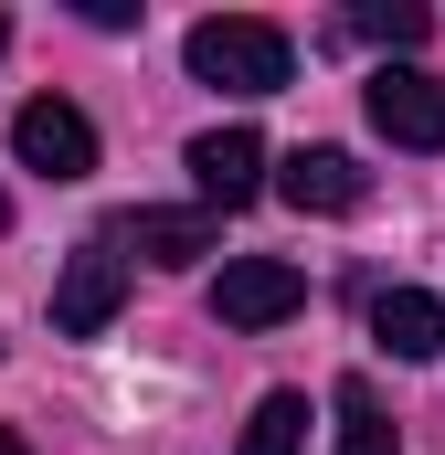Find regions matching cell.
I'll return each mask as SVG.
<instances>
[{
	"label": "cell",
	"instance_id": "obj_5",
	"mask_svg": "<svg viewBox=\"0 0 445 455\" xmlns=\"http://www.w3.org/2000/svg\"><path fill=\"white\" fill-rule=\"evenodd\" d=\"M360 107H371V127H382L392 148H445V85L425 64H382V75L360 85Z\"/></svg>",
	"mask_w": 445,
	"mask_h": 455
},
{
	"label": "cell",
	"instance_id": "obj_13",
	"mask_svg": "<svg viewBox=\"0 0 445 455\" xmlns=\"http://www.w3.org/2000/svg\"><path fill=\"white\" fill-rule=\"evenodd\" d=\"M0 233H11V202H0Z\"/></svg>",
	"mask_w": 445,
	"mask_h": 455
},
{
	"label": "cell",
	"instance_id": "obj_6",
	"mask_svg": "<svg viewBox=\"0 0 445 455\" xmlns=\"http://www.w3.org/2000/svg\"><path fill=\"white\" fill-rule=\"evenodd\" d=\"M191 180H202V212H233L265 191V138L255 127H202L191 138Z\"/></svg>",
	"mask_w": 445,
	"mask_h": 455
},
{
	"label": "cell",
	"instance_id": "obj_2",
	"mask_svg": "<svg viewBox=\"0 0 445 455\" xmlns=\"http://www.w3.org/2000/svg\"><path fill=\"white\" fill-rule=\"evenodd\" d=\"M117 307H127V254L96 233V243H75L64 275H53V339H96V329H117Z\"/></svg>",
	"mask_w": 445,
	"mask_h": 455
},
{
	"label": "cell",
	"instance_id": "obj_1",
	"mask_svg": "<svg viewBox=\"0 0 445 455\" xmlns=\"http://www.w3.org/2000/svg\"><path fill=\"white\" fill-rule=\"evenodd\" d=\"M181 64H191L202 85H222V96H276V85L297 75V43H287L276 21H255V11H222V21H191Z\"/></svg>",
	"mask_w": 445,
	"mask_h": 455
},
{
	"label": "cell",
	"instance_id": "obj_4",
	"mask_svg": "<svg viewBox=\"0 0 445 455\" xmlns=\"http://www.w3.org/2000/svg\"><path fill=\"white\" fill-rule=\"evenodd\" d=\"M11 159L43 170V180H85L96 170V116L64 107V96H32V107L11 116Z\"/></svg>",
	"mask_w": 445,
	"mask_h": 455
},
{
	"label": "cell",
	"instance_id": "obj_12",
	"mask_svg": "<svg viewBox=\"0 0 445 455\" xmlns=\"http://www.w3.org/2000/svg\"><path fill=\"white\" fill-rule=\"evenodd\" d=\"M350 21H360V32H371V43H392V53H414V43H425V32H435V21H425V11H414V0H360V11H350Z\"/></svg>",
	"mask_w": 445,
	"mask_h": 455
},
{
	"label": "cell",
	"instance_id": "obj_15",
	"mask_svg": "<svg viewBox=\"0 0 445 455\" xmlns=\"http://www.w3.org/2000/svg\"><path fill=\"white\" fill-rule=\"evenodd\" d=\"M0 43H11V21H0Z\"/></svg>",
	"mask_w": 445,
	"mask_h": 455
},
{
	"label": "cell",
	"instance_id": "obj_3",
	"mask_svg": "<svg viewBox=\"0 0 445 455\" xmlns=\"http://www.w3.org/2000/svg\"><path fill=\"white\" fill-rule=\"evenodd\" d=\"M297 307H308V275H297L287 254H233L222 286H213V318H222V329H287Z\"/></svg>",
	"mask_w": 445,
	"mask_h": 455
},
{
	"label": "cell",
	"instance_id": "obj_8",
	"mask_svg": "<svg viewBox=\"0 0 445 455\" xmlns=\"http://www.w3.org/2000/svg\"><path fill=\"white\" fill-rule=\"evenodd\" d=\"M107 243L149 254V265H202V254L222 243V212H127V223H117Z\"/></svg>",
	"mask_w": 445,
	"mask_h": 455
},
{
	"label": "cell",
	"instance_id": "obj_14",
	"mask_svg": "<svg viewBox=\"0 0 445 455\" xmlns=\"http://www.w3.org/2000/svg\"><path fill=\"white\" fill-rule=\"evenodd\" d=\"M0 455H21V445H11V435H0Z\"/></svg>",
	"mask_w": 445,
	"mask_h": 455
},
{
	"label": "cell",
	"instance_id": "obj_11",
	"mask_svg": "<svg viewBox=\"0 0 445 455\" xmlns=\"http://www.w3.org/2000/svg\"><path fill=\"white\" fill-rule=\"evenodd\" d=\"M297 445H308V392H265L233 455H297Z\"/></svg>",
	"mask_w": 445,
	"mask_h": 455
},
{
	"label": "cell",
	"instance_id": "obj_10",
	"mask_svg": "<svg viewBox=\"0 0 445 455\" xmlns=\"http://www.w3.org/2000/svg\"><path fill=\"white\" fill-rule=\"evenodd\" d=\"M339 455H403V435H392V413H382V392L350 371L339 381Z\"/></svg>",
	"mask_w": 445,
	"mask_h": 455
},
{
	"label": "cell",
	"instance_id": "obj_9",
	"mask_svg": "<svg viewBox=\"0 0 445 455\" xmlns=\"http://www.w3.org/2000/svg\"><path fill=\"white\" fill-rule=\"evenodd\" d=\"M371 339L392 349V360H435L445 349V307L425 286H392V297H371Z\"/></svg>",
	"mask_w": 445,
	"mask_h": 455
},
{
	"label": "cell",
	"instance_id": "obj_7",
	"mask_svg": "<svg viewBox=\"0 0 445 455\" xmlns=\"http://www.w3.org/2000/svg\"><path fill=\"white\" fill-rule=\"evenodd\" d=\"M360 191H371V180H360L350 148H287V159H276V202H287V212H360Z\"/></svg>",
	"mask_w": 445,
	"mask_h": 455
}]
</instances>
